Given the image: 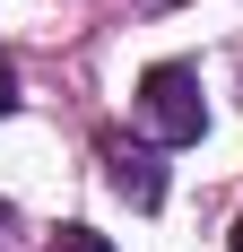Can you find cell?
<instances>
[{
  "mask_svg": "<svg viewBox=\"0 0 243 252\" xmlns=\"http://www.w3.org/2000/svg\"><path fill=\"white\" fill-rule=\"evenodd\" d=\"M139 113H148V130H156L165 148H191L200 130H209V96H200V70H191V61H156V70L139 78Z\"/></svg>",
  "mask_w": 243,
  "mask_h": 252,
  "instance_id": "cell-1",
  "label": "cell"
},
{
  "mask_svg": "<svg viewBox=\"0 0 243 252\" xmlns=\"http://www.w3.org/2000/svg\"><path fill=\"white\" fill-rule=\"evenodd\" d=\"M104 183H113L130 209H156V200H165V165H156V148H130V139H104Z\"/></svg>",
  "mask_w": 243,
  "mask_h": 252,
  "instance_id": "cell-2",
  "label": "cell"
},
{
  "mask_svg": "<svg viewBox=\"0 0 243 252\" xmlns=\"http://www.w3.org/2000/svg\"><path fill=\"white\" fill-rule=\"evenodd\" d=\"M52 252H113V244H104L96 226H61V235H52Z\"/></svg>",
  "mask_w": 243,
  "mask_h": 252,
  "instance_id": "cell-3",
  "label": "cell"
},
{
  "mask_svg": "<svg viewBox=\"0 0 243 252\" xmlns=\"http://www.w3.org/2000/svg\"><path fill=\"white\" fill-rule=\"evenodd\" d=\"M0 113H18V70L0 61Z\"/></svg>",
  "mask_w": 243,
  "mask_h": 252,
  "instance_id": "cell-4",
  "label": "cell"
},
{
  "mask_svg": "<svg viewBox=\"0 0 243 252\" xmlns=\"http://www.w3.org/2000/svg\"><path fill=\"white\" fill-rule=\"evenodd\" d=\"M226 244H235V252H243V218H235V235H226Z\"/></svg>",
  "mask_w": 243,
  "mask_h": 252,
  "instance_id": "cell-5",
  "label": "cell"
},
{
  "mask_svg": "<svg viewBox=\"0 0 243 252\" xmlns=\"http://www.w3.org/2000/svg\"><path fill=\"white\" fill-rule=\"evenodd\" d=\"M0 226H9V200H0Z\"/></svg>",
  "mask_w": 243,
  "mask_h": 252,
  "instance_id": "cell-6",
  "label": "cell"
}]
</instances>
